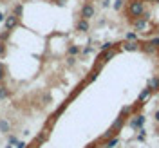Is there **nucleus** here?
<instances>
[{
	"label": "nucleus",
	"instance_id": "f257e3e1",
	"mask_svg": "<svg viewBox=\"0 0 159 148\" xmlns=\"http://www.w3.org/2000/svg\"><path fill=\"white\" fill-rule=\"evenodd\" d=\"M145 11H147L145 0H130L129 4H127V15L130 16V20L139 18Z\"/></svg>",
	"mask_w": 159,
	"mask_h": 148
},
{
	"label": "nucleus",
	"instance_id": "f03ea898",
	"mask_svg": "<svg viewBox=\"0 0 159 148\" xmlns=\"http://www.w3.org/2000/svg\"><path fill=\"white\" fill-rule=\"evenodd\" d=\"M132 25H134V29H136V31H141V33H145V34L152 33V31H147V29H150V20L148 18L139 16V18L132 20Z\"/></svg>",
	"mask_w": 159,
	"mask_h": 148
},
{
	"label": "nucleus",
	"instance_id": "7ed1b4c3",
	"mask_svg": "<svg viewBox=\"0 0 159 148\" xmlns=\"http://www.w3.org/2000/svg\"><path fill=\"white\" fill-rule=\"evenodd\" d=\"M96 15V9H94V6L87 2V4H83L81 6V11H80V18H85V20H90L92 16Z\"/></svg>",
	"mask_w": 159,
	"mask_h": 148
},
{
	"label": "nucleus",
	"instance_id": "20e7f679",
	"mask_svg": "<svg viewBox=\"0 0 159 148\" xmlns=\"http://www.w3.org/2000/svg\"><path fill=\"white\" fill-rule=\"evenodd\" d=\"M152 94H154V92H152L148 87H145V89L141 90V94L138 96V105H136V109L143 107V105H145V103H147V101L150 99V96H152Z\"/></svg>",
	"mask_w": 159,
	"mask_h": 148
},
{
	"label": "nucleus",
	"instance_id": "39448f33",
	"mask_svg": "<svg viewBox=\"0 0 159 148\" xmlns=\"http://www.w3.org/2000/svg\"><path fill=\"white\" fill-rule=\"evenodd\" d=\"M145 119H147V118H145L143 114H136L134 118L130 119V123H129L130 128H132V130H139L143 125H145Z\"/></svg>",
	"mask_w": 159,
	"mask_h": 148
},
{
	"label": "nucleus",
	"instance_id": "423d86ee",
	"mask_svg": "<svg viewBox=\"0 0 159 148\" xmlns=\"http://www.w3.org/2000/svg\"><path fill=\"white\" fill-rule=\"evenodd\" d=\"M119 49H123V51H139L141 49V43L139 42H129V40H125L123 43H119Z\"/></svg>",
	"mask_w": 159,
	"mask_h": 148
},
{
	"label": "nucleus",
	"instance_id": "0eeeda50",
	"mask_svg": "<svg viewBox=\"0 0 159 148\" xmlns=\"http://www.w3.org/2000/svg\"><path fill=\"white\" fill-rule=\"evenodd\" d=\"M123 125H125V118H121V116H118V119L112 123V127H110V130L114 132V136H118V132L121 128H123Z\"/></svg>",
	"mask_w": 159,
	"mask_h": 148
},
{
	"label": "nucleus",
	"instance_id": "6e6552de",
	"mask_svg": "<svg viewBox=\"0 0 159 148\" xmlns=\"http://www.w3.org/2000/svg\"><path fill=\"white\" fill-rule=\"evenodd\" d=\"M89 29H90V25H89V20H85V18H80L78 22H76V31H80V33H87Z\"/></svg>",
	"mask_w": 159,
	"mask_h": 148
},
{
	"label": "nucleus",
	"instance_id": "1a4fd4ad",
	"mask_svg": "<svg viewBox=\"0 0 159 148\" xmlns=\"http://www.w3.org/2000/svg\"><path fill=\"white\" fill-rule=\"evenodd\" d=\"M16 24H18V16H15V15H9L7 18H6V31H11L13 27H16Z\"/></svg>",
	"mask_w": 159,
	"mask_h": 148
},
{
	"label": "nucleus",
	"instance_id": "9d476101",
	"mask_svg": "<svg viewBox=\"0 0 159 148\" xmlns=\"http://www.w3.org/2000/svg\"><path fill=\"white\" fill-rule=\"evenodd\" d=\"M147 87H148L152 92H159V76H154L147 81Z\"/></svg>",
	"mask_w": 159,
	"mask_h": 148
},
{
	"label": "nucleus",
	"instance_id": "9b49d317",
	"mask_svg": "<svg viewBox=\"0 0 159 148\" xmlns=\"http://www.w3.org/2000/svg\"><path fill=\"white\" fill-rule=\"evenodd\" d=\"M116 146H119V137L118 136H114V137L103 141V146L101 148H116Z\"/></svg>",
	"mask_w": 159,
	"mask_h": 148
},
{
	"label": "nucleus",
	"instance_id": "f8f14e48",
	"mask_svg": "<svg viewBox=\"0 0 159 148\" xmlns=\"http://www.w3.org/2000/svg\"><path fill=\"white\" fill-rule=\"evenodd\" d=\"M141 51H143V52H145V54H156V52H157V51L154 49V47H152V45H150L148 42H145V43H141Z\"/></svg>",
	"mask_w": 159,
	"mask_h": 148
},
{
	"label": "nucleus",
	"instance_id": "ddd939ff",
	"mask_svg": "<svg viewBox=\"0 0 159 148\" xmlns=\"http://www.w3.org/2000/svg\"><path fill=\"white\" fill-rule=\"evenodd\" d=\"M125 40H129V42H139L138 31H129V33H127V36H125Z\"/></svg>",
	"mask_w": 159,
	"mask_h": 148
},
{
	"label": "nucleus",
	"instance_id": "4468645a",
	"mask_svg": "<svg viewBox=\"0 0 159 148\" xmlns=\"http://www.w3.org/2000/svg\"><path fill=\"white\" fill-rule=\"evenodd\" d=\"M80 52H81V51H80L78 45H69V49H67V54H69V56H78Z\"/></svg>",
	"mask_w": 159,
	"mask_h": 148
},
{
	"label": "nucleus",
	"instance_id": "2eb2a0df",
	"mask_svg": "<svg viewBox=\"0 0 159 148\" xmlns=\"http://www.w3.org/2000/svg\"><path fill=\"white\" fill-rule=\"evenodd\" d=\"M98 74H99L98 70H96V69H92V70L89 72V76H87V79H85V83H92L94 79L98 78Z\"/></svg>",
	"mask_w": 159,
	"mask_h": 148
},
{
	"label": "nucleus",
	"instance_id": "dca6fc26",
	"mask_svg": "<svg viewBox=\"0 0 159 148\" xmlns=\"http://www.w3.org/2000/svg\"><path fill=\"white\" fill-rule=\"evenodd\" d=\"M116 45H118V43H114V42H105V43L101 45V52H103V51H110V49H116Z\"/></svg>",
	"mask_w": 159,
	"mask_h": 148
},
{
	"label": "nucleus",
	"instance_id": "f3484780",
	"mask_svg": "<svg viewBox=\"0 0 159 148\" xmlns=\"http://www.w3.org/2000/svg\"><path fill=\"white\" fill-rule=\"evenodd\" d=\"M123 6H125V0H114L112 9H114V11H121V9H123Z\"/></svg>",
	"mask_w": 159,
	"mask_h": 148
},
{
	"label": "nucleus",
	"instance_id": "a211bd4d",
	"mask_svg": "<svg viewBox=\"0 0 159 148\" xmlns=\"http://www.w3.org/2000/svg\"><path fill=\"white\" fill-rule=\"evenodd\" d=\"M147 42H148V43H150V45H152V47H154L156 51L159 49V36H154V38L147 40Z\"/></svg>",
	"mask_w": 159,
	"mask_h": 148
},
{
	"label": "nucleus",
	"instance_id": "6ab92c4d",
	"mask_svg": "<svg viewBox=\"0 0 159 148\" xmlns=\"http://www.w3.org/2000/svg\"><path fill=\"white\" fill-rule=\"evenodd\" d=\"M0 130L2 132H9V123L6 119H0Z\"/></svg>",
	"mask_w": 159,
	"mask_h": 148
},
{
	"label": "nucleus",
	"instance_id": "aec40b11",
	"mask_svg": "<svg viewBox=\"0 0 159 148\" xmlns=\"http://www.w3.org/2000/svg\"><path fill=\"white\" fill-rule=\"evenodd\" d=\"M7 94H9V92H7V89H6V87H0V99H4Z\"/></svg>",
	"mask_w": 159,
	"mask_h": 148
},
{
	"label": "nucleus",
	"instance_id": "412c9836",
	"mask_svg": "<svg viewBox=\"0 0 159 148\" xmlns=\"http://www.w3.org/2000/svg\"><path fill=\"white\" fill-rule=\"evenodd\" d=\"M22 9H24V7H22V6H15V16H20V15H22Z\"/></svg>",
	"mask_w": 159,
	"mask_h": 148
},
{
	"label": "nucleus",
	"instance_id": "4be33fe9",
	"mask_svg": "<svg viewBox=\"0 0 159 148\" xmlns=\"http://www.w3.org/2000/svg\"><path fill=\"white\" fill-rule=\"evenodd\" d=\"M67 63H69V65H74V63H76V56H69V58H67Z\"/></svg>",
	"mask_w": 159,
	"mask_h": 148
},
{
	"label": "nucleus",
	"instance_id": "5701e85b",
	"mask_svg": "<svg viewBox=\"0 0 159 148\" xmlns=\"http://www.w3.org/2000/svg\"><path fill=\"white\" fill-rule=\"evenodd\" d=\"M4 70H6V67H4V65H2V63H0V81H2V79H4Z\"/></svg>",
	"mask_w": 159,
	"mask_h": 148
},
{
	"label": "nucleus",
	"instance_id": "b1692460",
	"mask_svg": "<svg viewBox=\"0 0 159 148\" xmlns=\"http://www.w3.org/2000/svg\"><path fill=\"white\" fill-rule=\"evenodd\" d=\"M90 51H92V47H90V45H87V47H85V49L81 51V54H89Z\"/></svg>",
	"mask_w": 159,
	"mask_h": 148
},
{
	"label": "nucleus",
	"instance_id": "393cba45",
	"mask_svg": "<svg viewBox=\"0 0 159 148\" xmlns=\"http://www.w3.org/2000/svg\"><path fill=\"white\" fill-rule=\"evenodd\" d=\"M16 141H18V139L15 137V136H9V145H16Z\"/></svg>",
	"mask_w": 159,
	"mask_h": 148
},
{
	"label": "nucleus",
	"instance_id": "a878e982",
	"mask_svg": "<svg viewBox=\"0 0 159 148\" xmlns=\"http://www.w3.org/2000/svg\"><path fill=\"white\" fill-rule=\"evenodd\" d=\"M109 6H112L110 0H103V2H101V7H109Z\"/></svg>",
	"mask_w": 159,
	"mask_h": 148
},
{
	"label": "nucleus",
	"instance_id": "bb28decb",
	"mask_svg": "<svg viewBox=\"0 0 159 148\" xmlns=\"http://www.w3.org/2000/svg\"><path fill=\"white\" fill-rule=\"evenodd\" d=\"M16 148H27V145L22 143V141H16Z\"/></svg>",
	"mask_w": 159,
	"mask_h": 148
},
{
	"label": "nucleus",
	"instance_id": "cd10ccee",
	"mask_svg": "<svg viewBox=\"0 0 159 148\" xmlns=\"http://www.w3.org/2000/svg\"><path fill=\"white\" fill-rule=\"evenodd\" d=\"M154 118H156V121H159V110H156V114H154Z\"/></svg>",
	"mask_w": 159,
	"mask_h": 148
},
{
	"label": "nucleus",
	"instance_id": "c85d7f7f",
	"mask_svg": "<svg viewBox=\"0 0 159 148\" xmlns=\"http://www.w3.org/2000/svg\"><path fill=\"white\" fill-rule=\"evenodd\" d=\"M4 54V43H0V56Z\"/></svg>",
	"mask_w": 159,
	"mask_h": 148
},
{
	"label": "nucleus",
	"instance_id": "c756f323",
	"mask_svg": "<svg viewBox=\"0 0 159 148\" xmlns=\"http://www.w3.org/2000/svg\"><path fill=\"white\" fill-rule=\"evenodd\" d=\"M145 2H152V4H157L159 0H145Z\"/></svg>",
	"mask_w": 159,
	"mask_h": 148
},
{
	"label": "nucleus",
	"instance_id": "7c9ffc66",
	"mask_svg": "<svg viewBox=\"0 0 159 148\" xmlns=\"http://www.w3.org/2000/svg\"><path fill=\"white\" fill-rule=\"evenodd\" d=\"M157 56H159V49H157Z\"/></svg>",
	"mask_w": 159,
	"mask_h": 148
},
{
	"label": "nucleus",
	"instance_id": "2f4dec72",
	"mask_svg": "<svg viewBox=\"0 0 159 148\" xmlns=\"http://www.w3.org/2000/svg\"><path fill=\"white\" fill-rule=\"evenodd\" d=\"M157 6H159V2H157Z\"/></svg>",
	"mask_w": 159,
	"mask_h": 148
}]
</instances>
